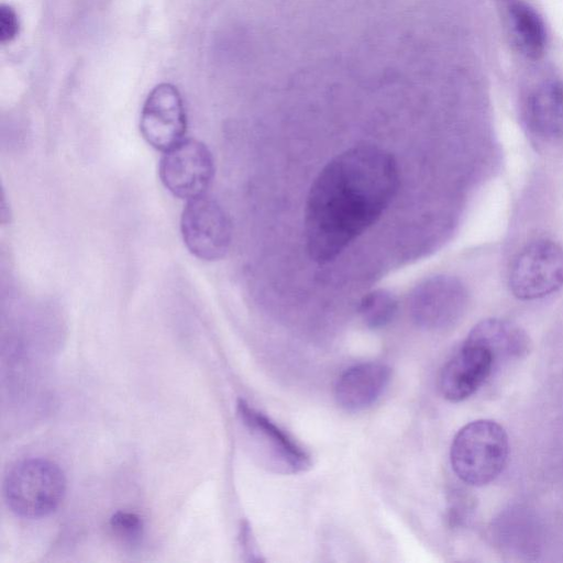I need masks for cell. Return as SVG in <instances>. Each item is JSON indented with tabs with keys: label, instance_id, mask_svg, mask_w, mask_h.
<instances>
[{
	"label": "cell",
	"instance_id": "obj_4",
	"mask_svg": "<svg viewBox=\"0 0 563 563\" xmlns=\"http://www.w3.org/2000/svg\"><path fill=\"white\" fill-rule=\"evenodd\" d=\"M563 287V249L547 239L526 245L509 272V288L521 300L545 297Z\"/></svg>",
	"mask_w": 563,
	"mask_h": 563
},
{
	"label": "cell",
	"instance_id": "obj_3",
	"mask_svg": "<svg viewBox=\"0 0 563 563\" xmlns=\"http://www.w3.org/2000/svg\"><path fill=\"white\" fill-rule=\"evenodd\" d=\"M66 492L62 468L45 459L16 463L4 477L3 496L8 507L22 518L38 519L54 512Z\"/></svg>",
	"mask_w": 563,
	"mask_h": 563
},
{
	"label": "cell",
	"instance_id": "obj_11",
	"mask_svg": "<svg viewBox=\"0 0 563 563\" xmlns=\"http://www.w3.org/2000/svg\"><path fill=\"white\" fill-rule=\"evenodd\" d=\"M523 121L539 141L563 140V81L547 78L530 89L525 98Z\"/></svg>",
	"mask_w": 563,
	"mask_h": 563
},
{
	"label": "cell",
	"instance_id": "obj_14",
	"mask_svg": "<svg viewBox=\"0 0 563 563\" xmlns=\"http://www.w3.org/2000/svg\"><path fill=\"white\" fill-rule=\"evenodd\" d=\"M468 338L485 344L494 353L496 364L501 360L521 357L529 351V338L526 332L501 319L482 320L471 330Z\"/></svg>",
	"mask_w": 563,
	"mask_h": 563
},
{
	"label": "cell",
	"instance_id": "obj_15",
	"mask_svg": "<svg viewBox=\"0 0 563 563\" xmlns=\"http://www.w3.org/2000/svg\"><path fill=\"white\" fill-rule=\"evenodd\" d=\"M396 311V298L384 289L368 292L362 298L358 307L363 322L372 329H379L388 324Z\"/></svg>",
	"mask_w": 563,
	"mask_h": 563
},
{
	"label": "cell",
	"instance_id": "obj_10",
	"mask_svg": "<svg viewBox=\"0 0 563 563\" xmlns=\"http://www.w3.org/2000/svg\"><path fill=\"white\" fill-rule=\"evenodd\" d=\"M494 353L483 343L466 338L441 371L440 389L450 401H462L475 394L496 366Z\"/></svg>",
	"mask_w": 563,
	"mask_h": 563
},
{
	"label": "cell",
	"instance_id": "obj_1",
	"mask_svg": "<svg viewBox=\"0 0 563 563\" xmlns=\"http://www.w3.org/2000/svg\"><path fill=\"white\" fill-rule=\"evenodd\" d=\"M399 184L394 156L361 144L336 155L313 180L306 202L305 238L310 258L333 261L375 223Z\"/></svg>",
	"mask_w": 563,
	"mask_h": 563
},
{
	"label": "cell",
	"instance_id": "obj_2",
	"mask_svg": "<svg viewBox=\"0 0 563 563\" xmlns=\"http://www.w3.org/2000/svg\"><path fill=\"white\" fill-rule=\"evenodd\" d=\"M509 454L505 429L496 421L479 419L461 428L450 450L454 473L464 483L484 486L504 471Z\"/></svg>",
	"mask_w": 563,
	"mask_h": 563
},
{
	"label": "cell",
	"instance_id": "obj_18",
	"mask_svg": "<svg viewBox=\"0 0 563 563\" xmlns=\"http://www.w3.org/2000/svg\"><path fill=\"white\" fill-rule=\"evenodd\" d=\"M240 540L245 555L250 556V561H260L257 558L254 540L252 538L250 526L244 521L241 526Z\"/></svg>",
	"mask_w": 563,
	"mask_h": 563
},
{
	"label": "cell",
	"instance_id": "obj_16",
	"mask_svg": "<svg viewBox=\"0 0 563 563\" xmlns=\"http://www.w3.org/2000/svg\"><path fill=\"white\" fill-rule=\"evenodd\" d=\"M113 534L128 544H136L143 536V521L134 512L117 511L110 518Z\"/></svg>",
	"mask_w": 563,
	"mask_h": 563
},
{
	"label": "cell",
	"instance_id": "obj_13",
	"mask_svg": "<svg viewBox=\"0 0 563 563\" xmlns=\"http://www.w3.org/2000/svg\"><path fill=\"white\" fill-rule=\"evenodd\" d=\"M505 2L512 43L526 58L541 59L548 44L542 16L525 0H506Z\"/></svg>",
	"mask_w": 563,
	"mask_h": 563
},
{
	"label": "cell",
	"instance_id": "obj_17",
	"mask_svg": "<svg viewBox=\"0 0 563 563\" xmlns=\"http://www.w3.org/2000/svg\"><path fill=\"white\" fill-rule=\"evenodd\" d=\"M20 32V19L14 10L9 4H1L0 7V42L5 45L13 42Z\"/></svg>",
	"mask_w": 563,
	"mask_h": 563
},
{
	"label": "cell",
	"instance_id": "obj_8",
	"mask_svg": "<svg viewBox=\"0 0 563 563\" xmlns=\"http://www.w3.org/2000/svg\"><path fill=\"white\" fill-rule=\"evenodd\" d=\"M467 305L464 285L452 276H434L420 284L411 295L413 321L426 330H443L454 325Z\"/></svg>",
	"mask_w": 563,
	"mask_h": 563
},
{
	"label": "cell",
	"instance_id": "obj_12",
	"mask_svg": "<svg viewBox=\"0 0 563 563\" xmlns=\"http://www.w3.org/2000/svg\"><path fill=\"white\" fill-rule=\"evenodd\" d=\"M390 379V368L379 362L353 365L339 377L334 396L346 411H361L377 401Z\"/></svg>",
	"mask_w": 563,
	"mask_h": 563
},
{
	"label": "cell",
	"instance_id": "obj_9",
	"mask_svg": "<svg viewBox=\"0 0 563 563\" xmlns=\"http://www.w3.org/2000/svg\"><path fill=\"white\" fill-rule=\"evenodd\" d=\"M186 129V111L178 89L168 82L155 86L141 111L140 131L144 140L165 152L184 140Z\"/></svg>",
	"mask_w": 563,
	"mask_h": 563
},
{
	"label": "cell",
	"instance_id": "obj_19",
	"mask_svg": "<svg viewBox=\"0 0 563 563\" xmlns=\"http://www.w3.org/2000/svg\"><path fill=\"white\" fill-rule=\"evenodd\" d=\"M503 1H506V0H503Z\"/></svg>",
	"mask_w": 563,
	"mask_h": 563
},
{
	"label": "cell",
	"instance_id": "obj_5",
	"mask_svg": "<svg viewBox=\"0 0 563 563\" xmlns=\"http://www.w3.org/2000/svg\"><path fill=\"white\" fill-rule=\"evenodd\" d=\"M184 243L203 261L222 258L230 246L232 225L222 206L206 195L188 200L181 213Z\"/></svg>",
	"mask_w": 563,
	"mask_h": 563
},
{
	"label": "cell",
	"instance_id": "obj_6",
	"mask_svg": "<svg viewBox=\"0 0 563 563\" xmlns=\"http://www.w3.org/2000/svg\"><path fill=\"white\" fill-rule=\"evenodd\" d=\"M236 411L269 471L291 475L310 468L311 459L308 452L264 413L243 399H239Z\"/></svg>",
	"mask_w": 563,
	"mask_h": 563
},
{
	"label": "cell",
	"instance_id": "obj_7",
	"mask_svg": "<svg viewBox=\"0 0 563 563\" xmlns=\"http://www.w3.org/2000/svg\"><path fill=\"white\" fill-rule=\"evenodd\" d=\"M158 170L163 185L175 197L191 200L210 186L214 162L206 144L186 139L164 152Z\"/></svg>",
	"mask_w": 563,
	"mask_h": 563
}]
</instances>
